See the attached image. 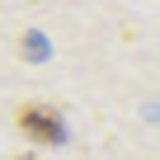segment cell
Instances as JSON below:
<instances>
[{"instance_id":"6da1fadb","label":"cell","mask_w":160,"mask_h":160,"mask_svg":"<svg viewBox=\"0 0 160 160\" xmlns=\"http://www.w3.org/2000/svg\"><path fill=\"white\" fill-rule=\"evenodd\" d=\"M14 122H19V132H24L28 141H38V146H57V141H66V118H61L52 104H24Z\"/></svg>"},{"instance_id":"7a4b0ae2","label":"cell","mask_w":160,"mask_h":160,"mask_svg":"<svg viewBox=\"0 0 160 160\" xmlns=\"http://www.w3.org/2000/svg\"><path fill=\"white\" fill-rule=\"evenodd\" d=\"M19 160H38V155H19Z\"/></svg>"}]
</instances>
